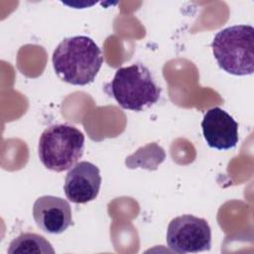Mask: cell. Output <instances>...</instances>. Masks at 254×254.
Here are the masks:
<instances>
[{
  "mask_svg": "<svg viewBox=\"0 0 254 254\" xmlns=\"http://www.w3.org/2000/svg\"><path fill=\"white\" fill-rule=\"evenodd\" d=\"M52 62L62 80L72 85H86L95 79L103 64V56L91 38L74 36L58 45Z\"/></svg>",
  "mask_w": 254,
  "mask_h": 254,
  "instance_id": "1",
  "label": "cell"
},
{
  "mask_svg": "<svg viewBox=\"0 0 254 254\" xmlns=\"http://www.w3.org/2000/svg\"><path fill=\"white\" fill-rule=\"evenodd\" d=\"M104 90L122 108L132 111H143L151 107L161 96V88L150 69L142 64L118 68Z\"/></svg>",
  "mask_w": 254,
  "mask_h": 254,
  "instance_id": "2",
  "label": "cell"
},
{
  "mask_svg": "<svg viewBox=\"0 0 254 254\" xmlns=\"http://www.w3.org/2000/svg\"><path fill=\"white\" fill-rule=\"evenodd\" d=\"M218 65L233 75H249L254 71V29L235 25L219 31L211 43Z\"/></svg>",
  "mask_w": 254,
  "mask_h": 254,
  "instance_id": "3",
  "label": "cell"
},
{
  "mask_svg": "<svg viewBox=\"0 0 254 254\" xmlns=\"http://www.w3.org/2000/svg\"><path fill=\"white\" fill-rule=\"evenodd\" d=\"M84 135L69 124H55L44 130L38 146L42 164L58 173L73 167L82 157Z\"/></svg>",
  "mask_w": 254,
  "mask_h": 254,
  "instance_id": "4",
  "label": "cell"
},
{
  "mask_svg": "<svg viewBox=\"0 0 254 254\" xmlns=\"http://www.w3.org/2000/svg\"><path fill=\"white\" fill-rule=\"evenodd\" d=\"M167 244L177 253L208 251L211 246V229L203 218L183 214L171 220L167 229Z\"/></svg>",
  "mask_w": 254,
  "mask_h": 254,
  "instance_id": "5",
  "label": "cell"
},
{
  "mask_svg": "<svg viewBox=\"0 0 254 254\" xmlns=\"http://www.w3.org/2000/svg\"><path fill=\"white\" fill-rule=\"evenodd\" d=\"M101 186L99 169L92 163L82 161L75 164L66 174L64 190L73 203H86L96 198Z\"/></svg>",
  "mask_w": 254,
  "mask_h": 254,
  "instance_id": "6",
  "label": "cell"
},
{
  "mask_svg": "<svg viewBox=\"0 0 254 254\" xmlns=\"http://www.w3.org/2000/svg\"><path fill=\"white\" fill-rule=\"evenodd\" d=\"M204 140L210 148L229 150L238 143V124L225 110L212 107L201 121Z\"/></svg>",
  "mask_w": 254,
  "mask_h": 254,
  "instance_id": "7",
  "label": "cell"
},
{
  "mask_svg": "<svg viewBox=\"0 0 254 254\" xmlns=\"http://www.w3.org/2000/svg\"><path fill=\"white\" fill-rule=\"evenodd\" d=\"M33 217L37 226L49 234H61L71 224L69 203L59 196L43 195L33 205Z\"/></svg>",
  "mask_w": 254,
  "mask_h": 254,
  "instance_id": "8",
  "label": "cell"
},
{
  "mask_svg": "<svg viewBox=\"0 0 254 254\" xmlns=\"http://www.w3.org/2000/svg\"><path fill=\"white\" fill-rule=\"evenodd\" d=\"M9 254H54L52 244L42 235L26 232L13 239L8 248Z\"/></svg>",
  "mask_w": 254,
  "mask_h": 254,
  "instance_id": "9",
  "label": "cell"
}]
</instances>
